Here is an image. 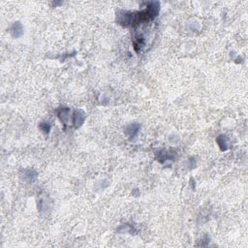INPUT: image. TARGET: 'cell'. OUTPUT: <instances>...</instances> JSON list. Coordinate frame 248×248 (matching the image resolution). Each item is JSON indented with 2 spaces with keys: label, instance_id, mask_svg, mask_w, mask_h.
I'll return each instance as SVG.
<instances>
[{
  "label": "cell",
  "instance_id": "1",
  "mask_svg": "<svg viewBox=\"0 0 248 248\" xmlns=\"http://www.w3.org/2000/svg\"><path fill=\"white\" fill-rule=\"evenodd\" d=\"M13 34H14L15 37H19L22 33V26L19 22H16L14 25H13Z\"/></svg>",
  "mask_w": 248,
  "mask_h": 248
},
{
  "label": "cell",
  "instance_id": "2",
  "mask_svg": "<svg viewBox=\"0 0 248 248\" xmlns=\"http://www.w3.org/2000/svg\"><path fill=\"white\" fill-rule=\"evenodd\" d=\"M83 119H85V115L82 112H77L76 113V124L77 125H80L82 123Z\"/></svg>",
  "mask_w": 248,
  "mask_h": 248
}]
</instances>
